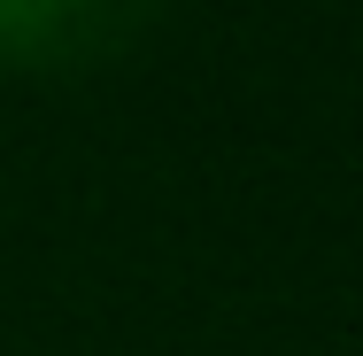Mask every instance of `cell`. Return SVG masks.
Wrapping results in <instances>:
<instances>
[{"instance_id":"1","label":"cell","mask_w":363,"mask_h":356,"mask_svg":"<svg viewBox=\"0 0 363 356\" xmlns=\"http://www.w3.org/2000/svg\"><path fill=\"white\" fill-rule=\"evenodd\" d=\"M162 0H0V70L77 77L132 55Z\"/></svg>"}]
</instances>
